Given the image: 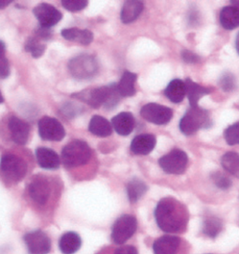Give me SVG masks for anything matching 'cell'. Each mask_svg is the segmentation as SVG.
<instances>
[{
	"label": "cell",
	"instance_id": "cell-1",
	"mask_svg": "<svg viewBox=\"0 0 239 254\" xmlns=\"http://www.w3.org/2000/svg\"><path fill=\"white\" fill-rule=\"evenodd\" d=\"M155 219L159 228L165 233H183L188 226V209L179 200L165 197L155 208Z\"/></svg>",
	"mask_w": 239,
	"mask_h": 254
},
{
	"label": "cell",
	"instance_id": "cell-2",
	"mask_svg": "<svg viewBox=\"0 0 239 254\" xmlns=\"http://www.w3.org/2000/svg\"><path fill=\"white\" fill-rule=\"evenodd\" d=\"M72 97L86 102L95 109L104 106L109 110L118 105L121 98L116 84L104 85L92 89H86L82 92L72 94Z\"/></svg>",
	"mask_w": 239,
	"mask_h": 254
},
{
	"label": "cell",
	"instance_id": "cell-3",
	"mask_svg": "<svg viewBox=\"0 0 239 254\" xmlns=\"http://www.w3.org/2000/svg\"><path fill=\"white\" fill-rule=\"evenodd\" d=\"M91 155V148L87 143L82 140H73L63 147L61 158L64 166L71 169L86 164Z\"/></svg>",
	"mask_w": 239,
	"mask_h": 254
},
{
	"label": "cell",
	"instance_id": "cell-4",
	"mask_svg": "<svg viewBox=\"0 0 239 254\" xmlns=\"http://www.w3.org/2000/svg\"><path fill=\"white\" fill-rule=\"evenodd\" d=\"M212 126L210 114L199 106L190 107L181 119L179 128L185 135H193L201 128H207Z\"/></svg>",
	"mask_w": 239,
	"mask_h": 254
},
{
	"label": "cell",
	"instance_id": "cell-5",
	"mask_svg": "<svg viewBox=\"0 0 239 254\" xmlns=\"http://www.w3.org/2000/svg\"><path fill=\"white\" fill-rule=\"evenodd\" d=\"M99 69L98 62L90 55H80L69 60L68 70L77 80H86L94 76Z\"/></svg>",
	"mask_w": 239,
	"mask_h": 254
},
{
	"label": "cell",
	"instance_id": "cell-6",
	"mask_svg": "<svg viewBox=\"0 0 239 254\" xmlns=\"http://www.w3.org/2000/svg\"><path fill=\"white\" fill-rule=\"evenodd\" d=\"M0 171L7 179L18 182L25 178L27 164L22 158L13 154H5L0 160Z\"/></svg>",
	"mask_w": 239,
	"mask_h": 254
},
{
	"label": "cell",
	"instance_id": "cell-7",
	"mask_svg": "<svg viewBox=\"0 0 239 254\" xmlns=\"http://www.w3.org/2000/svg\"><path fill=\"white\" fill-rule=\"evenodd\" d=\"M136 218L132 215H122L115 221L112 227L111 237L113 242L117 245L126 243L132 237L137 230Z\"/></svg>",
	"mask_w": 239,
	"mask_h": 254
},
{
	"label": "cell",
	"instance_id": "cell-8",
	"mask_svg": "<svg viewBox=\"0 0 239 254\" xmlns=\"http://www.w3.org/2000/svg\"><path fill=\"white\" fill-rule=\"evenodd\" d=\"M161 168L169 175H182L188 168L187 153L179 148H175L159 160Z\"/></svg>",
	"mask_w": 239,
	"mask_h": 254
},
{
	"label": "cell",
	"instance_id": "cell-9",
	"mask_svg": "<svg viewBox=\"0 0 239 254\" xmlns=\"http://www.w3.org/2000/svg\"><path fill=\"white\" fill-rule=\"evenodd\" d=\"M143 119L155 125H166L173 119V110L159 103H147L140 112Z\"/></svg>",
	"mask_w": 239,
	"mask_h": 254
},
{
	"label": "cell",
	"instance_id": "cell-10",
	"mask_svg": "<svg viewBox=\"0 0 239 254\" xmlns=\"http://www.w3.org/2000/svg\"><path fill=\"white\" fill-rule=\"evenodd\" d=\"M24 241L29 254H48L51 252V239L41 230L26 233Z\"/></svg>",
	"mask_w": 239,
	"mask_h": 254
},
{
	"label": "cell",
	"instance_id": "cell-11",
	"mask_svg": "<svg viewBox=\"0 0 239 254\" xmlns=\"http://www.w3.org/2000/svg\"><path fill=\"white\" fill-rule=\"evenodd\" d=\"M39 134L43 140L60 142L65 135L66 131L63 125L58 119L51 117H43L38 123Z\"/></svg>",
	"mask_w": 239,
	"mask_h": 254
},
{
	"label": "cell",
	"instance_id": "cell-12",
	"mask_svg": "<svg viewBox=\"0 0 239 254\" xmlns=\"http://www.w3.org/2000/svg\"><path fill=\"white\" fill-rule=\"evenodd\" d=\"M33 13L38 19L40 26L47 28H51L52 26L58 25L62 19L61 11L56 9V7L46 3L38 5L33 9Z\"/></svg>",
	"mask_w": 239,
	"mask_h": 254
},
{
	"label": "cell",
	"instance_id": "cell-13",
	"mask_svg": "<svg viewBox=\"0 0 239 254\" xmlns=\"http://www.w3.org/2000/svg\"><path fill=\"white\" fill-rule=\"evenodd\" d=\"M28 193L35 203L42 205L47 203L51 195V186L47 178L43 177L32 178L28 186Z\"/></svg>",
	"mask_w": 239,
	"mask_h": 254
},
{
	"label": "cell",
	"instance_id": "cell-14",
	"mask_svg": "<svg viewBox=\"0 0 239 254\" xmlns=\"http://www.w3.org/2000/svg\"><path fill=\"white\" fill-rule=\"evenodd\" d=\"M9 129L12 140L20 145H24L27 143L29 138L30 127L29 125L16 117H11L9 120Z\"/></svg>",
	"mask_w": 239,
	"mask_h": 254
},
{
	"label": "cell",
	"instance_id": "cell-15",
	"mask_svg": "<svg viewBox=\"0 0 239 254\" xmlns=\"http://www.w3.org/2000/svg\"><path fill=\"white\" fill-rule=\"evenodd\" d=\"M112 126L121 136H128L135 127V119L132 114L122 112L112 119Z\"/></svg>",
	"mask_w": 239,
	"mask_h": 254
},
{
	"label": "cell",
	"instance_id": "cell-16",
	"mask_svg": "<svg viewBox=\"0 0 239 254\" xmlns=\"http://www.w3.org/2000/svg\"><path fill=\"white\" fill-rule=\"evenodd\" d=\"M156 137L150 133H144L137 135L133 138L131 144H130V150L136 155H147L153 151L156 146Z\"/></svg>",
	"mask_w": 239,
	"mask_h": 254
},
{
	"label": "cell",
	"instance_id": "cell-17",
	"mask_svg": "<svg viewBox=\"0 0 239 254\" xmlns=\"http://www.w3.org/2000/svg\"><path fill=\"white\" fill-rule=\"evenodd\" d=\"M36 157L39 165L43 169L55 170L60 168V157L50 148L39 147L36 150Z\"/></svg>",
	"mask_w": 239,
	"mask_h": 254
},
{
	"label": "cell",
	"instance_id": "cell-18",
	"mask_svg": "<svg viewBox=\"0 0 239 254\" xmlns=\"http://www.w3.org/2000/svg\"><path fill=\"white\" fill-rule=\"evenodd\" d=\"M180 239L175 236H163L155 240L154 254H177L179 247Z\"/></svg>",
	"mask_w": 239,
	"mask_h": 254
},
{
	"label": "cell",
	"instance_id": "cell-19",
	"mask_svg": "<svg viewBox=\"0 0 239 254\" xmlns=\"http://www.w3.org/2000/svg\"><path fill=\"white\" fill-rule=\"evenodd\" d=\"M185 85H186V96L188 97L190 107L199 106L198 102L200 101V99L203 98L205 95L212 92V88L198 85L189 78L186 79Z\"/></svg>",
	"mask_w": 239,
	"mask_h": 254
},
{
	"label": "cell",
	"instance_id": "cell-20",
	"mask_svg": "<svg viewBox=\"0 0 239 254\" xmlns=\"http://www.w3.org/2000/svg\"><path fill=\"white\" fill-rule=\"evenodd\" d=\"M144 10V3L138 0L126 1L121 9L120 18L123 24H130L140 16Z\"/></svg>",
	"mask_w": 239,
	"mask_h": 254
},
{
	"label": "cell",
	"instance_id": "cell-21",
	"mask_svg": "<svg viewBox=\"0 0 239 254\" xmlns=\"http://www.w3.org/2000/svg\"><path fill=\"white\" fill-rule=\"evenodd\" d=\"M61 36L69 42L80 43L82 45H88L94 39L93 33L88 29L79 28H66L61 31Z\"/></svg>",
	"mask_w": 239,
	"mask_h": 254
},
{
	"label": "cell",
	"instance_id": "cell-22",
	"mask_svg": "<svg viewBox=\"0 0 239 254\" xmlns=\"http://www.w3.org/2000/svg\"><path fill=\"white\" fill-rule=\"evenodd\" d=\"M82 246L81 237L75 232H67L60 239V252L63 254L77 253Z\"/></svg>",
	"mask_w": 239,
	"mask_h": 254
},
{
	"label": "cell",
	"instance_id": "cell-23",
	"mask_svg": "<svg viewBox=\"0 0 239 254\" xmlns=\"http://www.w3.org/2000/svg\"><path fill=\"white\" fill-rule=\"evenodd\" d=\"M220 22L223 28L233 30L239 26V8L237 6H226L222 9Z\"/></svg>",
	"mask_w": 239,
	"mask_h": 254
},
{
	"label": "cell",
	"instance_id": "cell-24",
	"mask_svg": "<svg viewBox=\"0 0 239 254\" xmlns=\"http://www.w3.org/2000/svg\"><path fill=\"white\" fill-rule=\"evenodd\" d=\"M137 80L136 73L130 71H124L123 75L120 79V82L117 85L119 93L123 98L132 97L136 93L135 82Z\"/></svg>",
	"mask_w": 239,
	"mask_h": 254
},
{
	"label": "cell",
	"instance_id": "cell-25",
	"mask_svg": "<svg viewBox=\"0 0 239 254\" xmlns=\"http://www.w3.org/2000/svg\"><path fill=\"white\" fill-rule=\"evenodd\" d=\"M164 94L168 100L174 103L183 102L186 97V85L180 79H175L169 83L164 90Z\"/></svg>",
	"mask_w": 239,
	"mask_h": 254
},
{
	"label": "cell",
	"instance_id": "cell-26",
	"mask_svg": "<svg viewBox=\"0 0 239 254\" xmlns=\"http://www.w3.org/2000/svg\"><path fill=\"white\" fill-rule=\"evenodd\" d=\"M89 131L98 137H108L113 132L111 123L103 117L94 116L89 122Z\"/></svg>",
	"mask_w": 239,
	"mask_h": 254
},
{
	"label": "cell",
	"instance_id": "cell-27",
	"mask_svg": "<svg viewBox=\"0 0 239 254\" xmlns=\"http://www.w3.org/2000/svg\"><path fill=\"white\" fill-rule=\"evenodd\" d=\"M147 186L144 181L139 178L131 179L127 185V193L130 203L138 202L147 191Z\"/></svg>",
	"mask_w": 239,
	"mask_h": 254
},
{
	"label": "cell",
	"instance_id": "cell-28",
	"mask_svg": "<svg viewBox=\"0 0 239 254\" xmlns=\"http://www.w3.org/2000/svg\"><path fill=\"white\" fill-rule=\"evenodd\" d=\"M223 229V223L221 219L215 216L206 217L203 222V233L206 237L216 238Z\"/></svg>",
	"mask_w": 239,
	"mask_h": 254
},
{
	"label": "cell",
	"instance_id": "cell-29",
	"mask_svg": "<svg viewBox=\"0 0 239 254\" xmlns=\"http://www.w3.org/2000/svg\"><path fill=\"white\" fill-rule=\"evenodd\" d=\"M222 165L231 175L239 178V154L236 152L225 153L222 156Z\"/></svg>",
	"mask_w": 239,
	"mask_h": 254
},
{
	"label": "cell",
	"instance_id": "cell-30",
	"mask_svg": "<svg viewBox=\"0 0 239 254\" xmlns=\"http://www.w3.org/2000/svg\"><path fill=\"white\" fill-rule=\"evenodd\" d=\"M45 41L39 38L38 36L30 37L25 44V49L26 52L30 53L31 56L35 59H39L43 56L46 49V44L44 43Z\"/></svg>",
	"mask_w": 239,
	"mask_h": 254
},
{
	"label": "cell",
	"instance_id": "cell-31",
	"mask_svg": "<svg viewBox=\"0 0 239 254\" xmlns=\"http://www.w3.org/2000/svg\"><path fill=\"white\" fill-rule=\"evenodd\" d=\"M10 73L9 60L6 57L5 43L0 41V78L5 79L9 77Z\"/></svg>",
	"mask_w": 239,
	"mask_h": 254
},
{
	"label": "cell",
	"instance_id": "cell-32",
	"mask_svg": "<svg viewBox=\"0 0 239 254\" xmlns=\"http://www.w3.org/2000/svg\"><path fill=\"white\" fill-rule=\"evenodd\" d=\"M224 138L229 145L239 144V122L231 125L225 129Z\"/></svg>",
	"mask_w": 239,
	"mask_h": 254
},
{
	"label": "cell",
	"instance_id": "cell-33",
	"mask_svg": "<svg viewBox=\"0 0 239 254\" xmlns=\"http://www.w3.org/2000/svg\"><path fill=\"white\" fill-rule=\"evenodd\" d=\"M219 85L222 87V90L225 92H231L237 87V80L233 73L226 72L223 73L219 81Z\"/></svg>",
	"mask_w": 239,
	"mask_h": 254
},
{
	"label": "cell",
	"instance_id": "cell-34",
	"mask_svg": "<svg viewBox=\"0 0 239 254\" xmlns=\"http://www.w3.org/2000/svg\"><path fill=\"white\" fill-rule=\"evenodd\" d=\"M61 4L68 11L75 12L86 9L88 5V2L85 0H63Z\"/></svg>",
	"mask_w": 239,
	"mask_h": 254
},
{
	"label": "cell",
	"instance_id": "cell-35",
	"mask_svg": "<svg viewBox=\"0 0 239 254\" xmlns=\"http://www.w3.org/2000/svg\"><path fill=\"white\" fill-rule=\"evenodd\" d=\"M212 180L215 185L221 190H228L232 186V181L229 178L217 172L212 175Z\"/></svg>",
	"mask_w": 239,
	"mask_h": 254
},
{
	"label": "cell",
	"instance_id": "cell-36",
	"mask_svg": "<svg viewBox=\"0 0 239 254\" xmlns=\"http://www.w3.org/2000/svg\"><path fill=\"white\" fill-rule=\"evenodd\" d=\"M182 59L186 62V63H189V64H194V63H198L200 61V57L196 55L195 53H192L191 51L188 50H185L182 52L181 54Z\"/></svg>",
	"mask_w": 239,
	"mask_h": 254
},
{
	"label": "cell",
	"instance_id": "cell-37",
	"mask_svg": "<svg viewBox=\"0 0 239 254\" xmlns=\"http://www.w3.org/2000/svg\"><path fill=\"white\" fill-rule=\"evenodd\" d=\"M114 254H138L136 248L133 246H122L118 248Z\"/></svg>",
	"mask_w": 239,
	"mask_h": 254
},
{
	"label": "cell",
	"instance_id": "cell-38",
	"mask_svg": "<svg viewBox=\"0 0 239 254\" xmlns=\"http://www.w3.org/2000/svg\"><path fill=\"white\" fill-rule=\"evenodd\" d=\"M11 3V1H7V0H0V9H5L9 6Z\"/></svg>",
	"mask_w": 239,
	"mask_h": 254
},
{
	"label": "cell",
	"instance_id": "cell-39",
	"mask_svg": "<svg viewBox=\"0 0 239 254\" xmlns=\"http://www.w3.org/2000/svg\"><path fill=\"white\" fill-rule=\"evenodd\" d=\"M236 46H237V50H238V53L239 54V33L238 34V37H237V41H236Z\"/></svg>",
	"mask_w": 239,
	"mask_h": 254
},
{
	"label": "cell",
	"instance_id": "cell-40",
	"mask_svg": "<svg viewBox=\"0 0 239 254\" xmlns=\"http://www.w3.org/2000/svg\"><path fill=\"white\" fill-rule=\"evenodd\" d=\"M2 102H4V98H3V95L0 91V103H2Z\"/></svg>",
	"mask_w": 239,
	"mask_h": 254
},
{
	"label": "cell",
	"instance_id": "cell-41",
	"mask_svg": "<svg viewBox=\"0 0 239 254\" xmlns=\"http://www.w3.org/2000/svg\"><path fill=\"white\" fill-rule=\"evenodd\" d=\"M231 3H232V4H239V1H232Z\"/></svg>",
	"mask_w": 239,
	"mask_h": 254
}]
</instances>
